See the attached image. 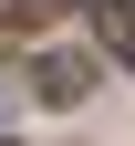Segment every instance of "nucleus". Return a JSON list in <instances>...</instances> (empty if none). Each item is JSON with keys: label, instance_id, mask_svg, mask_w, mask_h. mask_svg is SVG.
Instances as JSON below:
<instances>
[{"label": "nucleus", "instance_id": "f257e3e1", "mask_svg": "<svg viewBox=\"0 0 135 146\" xmlns=\"http://www.w3.org/2000/svg\"><path fill=\"white\" fill-rule=\"evenodd\" d=\"M31 73H42V104H83V84H94V63H83V52H42Z\"/></svg>", "mask_w": 135, "mask_h": 146}, {"label": "nucleus", "instance_id": "f03ea898", "mask_svg": "<svg viewBox=\"0 0 135 146\" xmlns=\"http://www.w3.org/2000/svg\"><path fill=\"white\" fill-rule=\"evenodd\" d=\"M114 31H125V63H135V21H114Z\"/></svg>", "mask_w": 135, "mask_h": 146}]
</instances>
